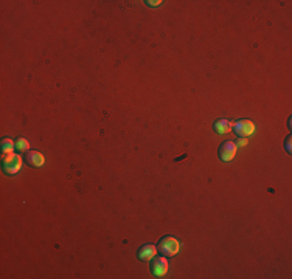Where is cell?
<instances>
[{
  "instance_id": "obj_1",
  "label": "cell",
  "mask_w": 292,
  "mask_h": 279,
  "mask_svg": "<svg viewBox=\"0 0 292 279\" xmlns=\"http://www.w3.org/2000/svg\"><path fill=\"white\" fill-rule=\"evenodd\" d=\"M157 250L162 256L173 257L180 251V242L174 236H165L160 239Z\"/></svg>"
},
{
  "instance_id": "obj_2",
  "label": "cell",
  "mask_w": 292,
  "mask_h": 279,
  "mask_svg": "<svg viewBox=\"0 0 292 279\" xmlns=\"http://www.w3.org/2000/svg\"><path fill=\"white\" fill-rule=\"evenodd\" d=\"M2 169H3V172L6 175H16V174H19V172H21V169H22V157L19 155V154L5 155Z\"/></svg>"
},
{
  "instance_id": "obj_3",
  "label": "cell",
  "mask_w": 292,
  "mask_h": 279,
  "mask_svg": "<svg viewBox=\"0 0 292 279\" xmlns=\"http://www.w3.org/2000/svg\"><path fill=\"white\" fill-rule=\"evenodd\" d=\"M168 268H170V264H168L167 256H155L151 261V273L155 278H165L168 273Z\"/></svg>"
},
{
  "instance_id": "obj_4",
  "label": "cell",
  "mask_w": 292,
  "mask_h": 279,
  "mask_svg": "<svg viewBox=\"0 0 292 279\" xmlns=\"http://www.w3.org/2000/svg\"><path fill=\"white\" fill-rule=\"evenodd\" d=\"M233 132L239 138H249L250 135L255 134V124L250 119H239L233 124Z\"/></svg>"
},
{
  "instance_id": "obj_5",
  "label": "cell",
  "mask_w": 292,
  "mask_h": 279,
  "mask_svg": "<svg viewBox=\"0 0 292 279\" xmlns=\"http://www.w3.org/2000/svg\"><path fill=\"white\" fill-rule=\"evenodd\" d=\"M236 152H238V146L236 143H233V141H226V143H222L221 147H219V158H221V162L224 163H229L232 162L233 158L236 157Z\"/></svg>"
},
{
  "instance_id": "obj_6",
  "label": "cell",
  "mask_w": 292,
  "mask_h": 279,
  "mask_svg": "<svg viewBox=\"0 0 292 279\" xmlns=\"http://www.w3.org/2000/svg\"><path fill=\"white\" fill-rule=\"evenodd\" d=\"M157 253H159L157 247H155L154 244H145L137 250V257L142 262H151L152 259L157 256Z\"/></svg>"
},
{
  "instance_id": "obj_7",
  "label": "cell",
  "mask_w": 292,
  "mask_h": 279,
  "mask_svg": "<svg viewBox=\"0 0 292 279\" xmlns=\"http://www.w3.org/2000/svg\"><path fill=\"white\" fill-rule=\"evenodd\" d=\"M24 162L30 167H42L45 165V157H44L42 152H39V151H28L25 154Z\"/></svg>"
},
{
  "instance_id": "obj_8",
  "label": "cell",
  "mask_w": 292,
  "mask_h": 279,
  "mask_svg": "<svg viewBox=\"0 0 292 279\" xmlns=\"http://www.w3.org/2000/svg\"><path fill=\"white\" fill-rule=\"evenodd\" d=\"M213 129H215V132L219 135H227L233 131V123L226 118H219L215 121V124H213Z\"/></svg>"
},
{
  "instance_id": "obj_9",
  "label": "cell",
  "mask_w": 292,
  "mask_h": 279,
  "mask_svg": "<svg viewBox=\"0 0 292 279\" xmlns=\"http://www.w3.org/2000/svg\"><path fill=\"white\" fill-rule=\"evenodd\" d=\"M0 151H2L3 155H9V154H14L16 151V141H13V138H2V141H0Z\"/></svg>"
},
{
  "instance_id": "obj_10",
  "label": "cell",
  "mask_w": 292,
  "mask_h": 279,
  "mask_svg": "<svg viewBox=\"0 0 292 279\" xmlns=\"http://www.w3.org/2000/svg\"><path fill=\"white\" fill-rule=\"evenodd\" d=\"M16 151H19V152H28V151H30V141H28V140L24 138V137L17 138L16 140Z\"/></svg>"
},
{
  "instance_id": "obj_11",
  "label": "cell",
  "mask_w": 292,
  "mask_h": 279,
  "mask_svg": "<svg viewBox=\"0 0 292 279\" xmlns=\"http://www.w3.org/2000/svg\"><path fill=\"white\" fill-rule=\"evenodd\" d=\"M247 144H249V140L247 138H238V143H236L238 147H246Z\"/></svg>"
},
{
  "instance_id": "obj_12",
  "label": "cell",
  "mask_w": 292,
  "mask_h": 279,
  "mask_svg": "<svg viewBox=\"0 0 292 279\" xmlns=\"http://www.w3.org/2000/svg\"><path fill=\"white\" fill-rule=\"evenodd\" d=\"M148 5H151V6H155V5H160L162 2H146Z\"/></svg>"
},
{
  "instance_id": "obj_13",
  "label": "cell",
  "mask_w": 292,
  "mask_h": 279,
  "mask_svg": "<svg viewBox=\"0 0 292 279\" xmlns=\"http://www.w3.org/2000/svg\"><path fill=\"white\" fill-rule=\"evenodd\" d=\"M291 138H288V143H286V149H288V152H291V141H289Z\"/></svg>"
}]
</instances>
